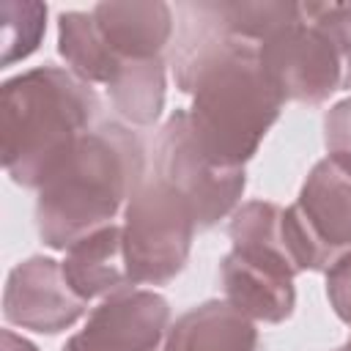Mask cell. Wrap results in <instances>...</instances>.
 <instances>
[{
	"label": "cell",
	"instance_id": "obj_1",
	"mask_svg": "<svg viewBox=\"0 0 351 351\" xmlns=\"http://www.w3.org/2000/svg\"><path fill=\"white\" fill-rule=\"evenodd\" d=\"M145 181V145L121 121H101L71 156L41 184L36 228L49 250L66 252L90 233L112 225Z\"/></svg>",
	"mask_w": 351,
	"mask_h": 351
},
{
	"label": "cell",
	"instance_id": "obj_2",
	"mask_svg": "<svg viewBox=\"0 0 351 351\" xmlns=\"http://www.w3.org/2000/svg\"><path fill=\"white\" fill-rule=\"evenodd\" d=\"M99 123V93L69 69L47 63L8 77L0 88V154L8 178L41 189Z\"/></svg>",
	"mask_w": 351,
	"mask_h": 351
},
{
	"label": "cell",
	"instance_id": "obj_3",
	"mask_svg": "<svg viewBox=\"0 0 351 351\" xmlns=\"http://www.w3.org/2000/svg\"><path fill=\"white\" fill-rule=\"evenodd\" d=\"M192 96L186 110L203 154L219 167H244L277 123L285 96L261 66L258 44L228 38L178 88Z\"/></svg>",
	"mask_w": 351,
	"mask_h": 351
},
{
	"label": "cell",
	"instance_id": "obj_4",
	"mask_svg": "<svg viewBox=\"0 0 351 351\" xmlns=\"http://www.w3.org/2000/svg\"><path fill=\"white\" fill-rule=\"evenodd\" d=\"M123 252L132 285H165L186 266L197 217L162 178H145L123 208Z\"/></svg>",
	"mask_w": 351,
	"mask_h": 351
},
{
	"label": "cell",
	"instance_id": "obj_5",
	"mask_svg": "<svg viewBox=\"0 0 351 351\" xmlns=\"http://www.w3.org/2000/svg\"><path fill=\"white\" fill-rule=\"evenodd\" d=\"M154 176L189 200L200 230L230 217L247 186L244 167H219L203 154L192 134L186 110H176L156 132Z\"/></svg>",
	"mask_w": 351,
	"mask_h": 351
},
{
	"label": "cell",
	"instance_id": "obj_6",
	"mask_svg": "<svg viewBox=\"0 0 351 351\" xmlns=\"http://www.w3.org/2000/svg\"><path fill=\"white\" fill-rule=\"evenodd\" d=\"M261 66L285 101L324 104L343 88V60L332 36L307 14L274 30L258 47Z\"/></svg>",
	"mask_w": 351,
	"mask_h": 351
},
{
	"label": "cell",
	"instance_id": "obj_7",
	"mask_svg": "<svg viewBox=\"0 0 351 351\" xmlns=\"http://www.w3.org/2000/svg\"><path fill=\"white\" fill-rule=\"evenodd\" d=\"M167 332V299L151 288H126L101 299L60 351H159Z\"/></svg>",
	"mask_w": 351,
	"mask_h": 351
},
{
	"label": "cell",
	"instance_id": "obj_8",
	"mask_svg": "<svg viewBox=\"0 0 351 351\" xmlns=\"http://www.w3.org/2000/svg\"><path fill=\"white\" fill-rule=\"evenodd\" d=\"M88 304L66 280L63 263L49 255L19 261L3 288V321L38 335H58L88 315Z\"/></svg>",
	"mask_w": 351,
	"mask_h": 351
},
{
	"label": "cell",
	"instance_id": "obj_9",
	"mask_svg": "<svg viewBox=\"0 0 351 351\" xmlns=\"http://www.w3.org/2000/svg\"><path fill=\"white\" fill-rule=\"evenodd\" d=\"M291 206L332 261L351 250V170L324 156L313 165Z\"/></svg>",
	"mask_w": 351,
	"mask_h": 351
},
{
	"label": "cell",
	"instance_id": "obj_10",
	"mask_svg": "<svg viewBox=\"0 0 351 351\" xmlns=\"http://www.w3.org/2000/svg\"><path fill=\"white\" fill-rule=\"evenodd\" d=\"M90 14L107 47L121 60L162 58L176 30V11L162 0L96 3Z\"/></svg>",
	"mask_w": 351,
	"mask_h": 351
},
{
	"label": "cell",
	"instance_id": "obj_11",
	"mask_svg": "<svg viewBox=\"0 0 351 351\" xmlns=\"http://www.w3.org/2000/svg\"><path fill=\"white\" fill-rule=\"evenodd\" d=\"M225 302L241 310L255 324H282L293 315L296 288L293 277H285L258 261H250L230 250L219 263Z\"/></svg>",
	"mask_w": 351,
	"mask_h": 351
},
{
	"label": "cell",
	"instance_id": "obj_12",
	"mask_svg": "<svg viewBox=\"0 0 351 351\" xmlns=\"http://www.w3.org/2000/svg\"><path fill=\"white\" fill-rule=\"evenodd\" d=\"M165 351H263L258 324L225 299H208L170 324Z\"/></svg>",
	"mask_w": 351,
	"mask_h": 351
},
{
	"label": "cell",
	"instance_id": "obj_13",
	"mask_svg": "<svg viewBox=\"0 0 351 351\" xmlns=\"http://www.w3.org/2000/svg\"><path fill=\"white\" fill-rule=\"evenodd\" d=\"M60 263L69 285L85 302H93V299L101 302L118 291L134 288L126 269L123 228L115 222L69 247Z\"/></svg>",
	"mask_w": 351,
	"mask_h": 351
},
{
	"label": "cell",
	"instance_id": "obj_14",
	"mask_svg": "<svg viewBox=\"0 0 351 351\" xmlns=\"http://www.w3.org/2000/svg\"><path fill=\"white\" fill-rule=\"evenodd\" d=\"M228 236L233 250L285 277L302 274L285 239V208L269 200H247L230 214Z\"/></svg>",
	"mask_w": 351,
	"mask_h": 351
},
{
	"label": "cell",
	"instance_id": "obj_15",
	"mask_svg": "<svg viewBox=\"0 0 351 351\" xmlns=\"http://www.w3.org/2000/svg\"><path fill=\"white\" fill-rule=\"evenodd\" d=\"M58 52L66 60V69L88 85L107 88L123 66L99 33L90 11H63L58 16Z\"/></svg>",
	"mask_w": 351,
	"mask_h": 351
},
{
	"label": "cell",
	"instance_id": "obj_16",
	"mask_svg": "<svg viewBox=\"0 0 351 351\" xmlns=\"http://www.w3.org/2000/svg\"><path fill=\"white\" fill-rule=\"evenodd\" d=\"M165 88L167 66L162 58L123 60L107 85V96L126 126H154L165 110Z\"/></svg>",
	"mask_w": 351,
	"mask_h": 351
},
{
	"label": "cell",
	"instance_id": "obj_17",
	"mask_svg": "<svg viewBox=\"0 0 351 351\" xmlns=\"http://www.w3.org/2000/svg\"><path fill=\"white\" fill-rule=\"evenodd\" d=\"M47 33V5L36 0H3L0 3V63L14 66L30 58Z\"/></svg>",
	"mask_w": 351,
	"mask_h": 351
},
{
	"label": "cell",
	"instance_id": "obj_18",
	"mask_svg": "<svg viewBox=\"0 0 351 351\" xmlns=\"http://www.w3.org/2000/svg\"><path fill=\"white\" fill-rule=\"evenodd\" d=\"M304 8L332 36L343 60V88L351 90V3H304Z\"/></svg>",
	"mask_w": 351,
	"mask_h": 351
},
{
	"label": "cell",
	"instance_id": "obj_19",
	"mask_svg": "<svg viewBox=\"0 0 351 351\" xmlns=\"http://www.w3.org/2000/svg\"><path fill=\"white\" fill-rule=\"evenodd\" d=\"M324 145L329 159L351 170V96L332 104L324 115Z\"/></svg>",
	"mask_w": 351,
	"mask_h": 351
},
{
	"label": "cell",
	"instance_id": "obj_20",
	"mask_svg": "<svg viewBox=\"0 0 351 351\" xmlns=\"http://www.w3.org/2000/svg\"><path fill=\"white\" fill-rule=\"evenodd\" d=\"M326 299L335 315L351 326V250L340 252L326 269Z\"/></svg>",
	"mask_w": 351,
	"mask_h": 351
},
{
	"label": "cell",
	"instance_id": "obj_21",
	"mask_svg": "<svg viewBox=\"0 0 351 351\" xmlns=\"http://www.w3.org/2000/svg\"><path fill=\"white\" fill-rule=\"evenodd\" d=\"M3 351H38V348L14 329H3Z\"/></svg>",
	"mask_w": 351,
	"mask_h": 351
},
{
	"label": "cell",
	"instance_id": "obj_22",
	"mask_svg": "<svg viewBox=\"0 0 351 351\" xmlns=\"http://www.w3.org/2000/svg\"><path fill=\"white\" fill-rule=\"evenodd\" d=\"M335 351H351V337H348V343H343L340 348H335Z\"/></svg>",
	"mask_w": 351,
	"mask_h": 351
}]
</instances>
